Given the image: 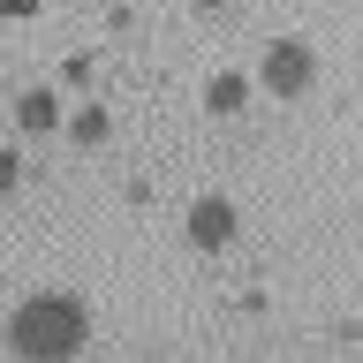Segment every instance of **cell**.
<instances>
[{
  "label": "cell",
  "instance_id": "3",
  "mask_svg": "<svg viewBox=\"0 0 363 363\" xmlns=\"http://www.w3.org/2000/svg\"><path fill=\"white\" fill-rule=\"evenodd\" d=\"M235 235H242V212H235L227 197H197V204H189V220H182V242L204 250V257H220Z\"/></svg>",
  "mask_w": 363,
  "mask_h": 363
},
{
  "label": "cell",
  "instance_id": "7",
  "mask_svg": "<svg viewBox=\"0 0 363 363\" xmlns=\"http://www.w3.org/2000/svg\"><path fill=\"white\" fill-rule=\"evenodd\" d=\"M16 182H23V152L8 144V152H0V189H16Z\"/></svg>",
  "mask_w": 363,
  "mask_h": 363
},
{
  "label": "cell",
  "instance_id": "8",
  "mask_svg": "<svg viewBox=\"0 0 363 363\" xmlns=\"http://www.w3.org/2000/svg\"><path fill=\"white\" fill-rule=\"evenodd\" d=\"M8 16H16V23H30V16H38V0H8Z\"/></svg>",
  "mask_w": 363,
  "mask_h": 363
},
{
  "label": "cell",
  "instance_id": "4",
  "mask_svg": "<svg viewBox=\"0 0 363 363\" xmlns=\"http://www.w3.org/2000/svg\"><path fill=\"white\" fill-rule=\"evenodd\" d=\"M16 129L23 136H45V129H61V91H23V99H16Z\"/></svg>",
  "mask_w": 363,
  "mask_h": 363
},
{
  "label": "cell",
  "instance_id": "6",
  "mask_svg": "<svg viewBox=\"0 0 363 363\" xmlns=\"http://www.w3.org/2000/svg\"><path fill=\"white\" fill-rule=\"evenodd\" d=\"M106 129H113L106 106H76L68 113V136H76V144H106Z\"/></svg>",
  "mask_w": 363,
  "mask_h": 363
},
{
  "label": "cell",
  "instance_id": "2",
  "mask_svg": "<svg viewBox=\"0 0 363 363\" xmlns=\"http://www.w3.org/2000/svg\"><path fill=\"white\" fill-rule=\"evenodd\" d=\"M257 76H265V91H272V99H303V91L318 84V53H311L303 38H272Z\"/></svg>",
  "mask_w": 363,
  "mask_h": 363
},
{
  "label": "cell",
  "instance_id": "1",
  "mask_svg": "<svg viewBox=\"0 0 363 363\" xmlns=\"http://www.w3.org/2000/svg\"><path fill=\"white\" fill-rule=\"evenodd\" d=\"M91 340V303L68 288H45V295H23L8 311V356L16 363H76Z\"/></svg>",
  "mask_w": 363,
  "mask_h": 363
},
{
  "label": "cell",
  "instance_id": "5",
  "mask_svg": "<svg viewBox=\"0 0 363 363\" xmlns=\"http://www.w3.org/2000/svg\"><path fill=\"white\" fill-rule=\"evenodd\" d=\"M204 106L227 121V113H242V106H250V84L235 76V68H227V76H212V84H204Z\"/></svg>",
  "mask_w": 363,
  "mask_h": 363
},
{
  "label": "cell",
  "instance_id": "9",
  "mask_svg": "<svg viewBox=\"0 0 363 363\" xmlns=\"http://www.w3.org/2000/svg\"><path fill=\"white\" fill-rule=\"evenodd\" d=\"M189 8H204V16H220V8H227V0H189Z\"/></svg>",
  "mask_w": 363,
  "mask_h": 363
}]
</instances>
